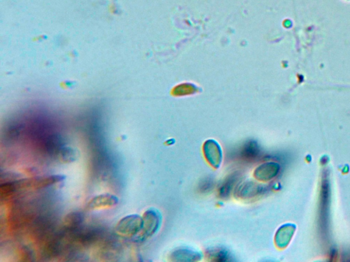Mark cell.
<instances>
[{
  "instance_id": "6da1fadb",
  "label": "cell",
  "mask_w": 350,
  "mask_h": 262,
  "mask_svg": "<svg viewBox=\"0 0 350 262\" xmlns=\"http://www.w3.org/2000/svg\"><path fill=\"white\" fill-rule=\"evenodd\" d=\"M143 220L138 214H130L122 218L115 227V232L121 236L134 238L142 230Z\"/></svg>"
},
{
  "instance_id": "277c9868",
  "label": "cell",
  "mask_w": 350,
  "mask_h": 262,
  "mask_svg": "<svg viewBox=\"0 0 350 262\" xmlns=\"http://www.w3.org/2000/svg\"><path fill=\"white\" fill-rule=\"evenodd\" d=\"M119 203V199L110 193H103L91 199L86 205L89 210H98L113 207Z\"/></svg>"
},
{
  "instance_id": "30bf717a",
  "label": "cell",
  "mask_w": 350,
  "mask_h": 262,
  "mask_svg": "<svg viewBox=\"0 0 350 262\" xmlns=\"http://www.w3.org/2000/svg\"><path fill=\"white\" fill-rule=\"evenodd\" d=\"M58 157L63 163H73L77 159V152L71 147L63 146L57 154Z\"/></svg>"
},
{
  "instance_id": "3957f363",
  "label": "cell",
  "mask_w": 350,
  "mask_h": 262,
  "mask_svg": "<svg viewBox=\"0 0 350 262\" xmlns=\"http://www.w3.org/2000/svg\"><path fill=\"white\" fill-rule=\"evenodd\" d=\"M64 175H53L48 176L35 177L32 178L16 181L17 189H43L52 184H56L64 180Z\"/></svg>"
},
{
  "instance_id": "9c48e42d",
  "label": "cell",
  "mask_w": 350,
  "mask_h": 262,
  "mask_svg": "<svg viewBox=\"0 0 350 262\" xmlns=\"http://www.w3.org/2000/svg\"><path fill=\"white\" fill-rule=\"evenodd\" d=\"M84 219V216L82 212H70L64 219L65 228L68 230H75L83 223Z\"/></svg>"
},
{
  "instance_id": "8992f818",
  "label": "cell",
  "mask_w": 350,
  "mask_h": 262,
  "mask_svg": "<svg viewBox=\"0 0 350 262\" xmlns=\"http://www.w3.org/2000/svg\"><path fill=\"white\" fill-rule=\"evenodd\" d=\"M240 176L239 173H233L226 177L220 189L219 193L221 198H226L229 196L234 186L236 185L237 181L240 179Z\"/></svg>"
},
{
  "instance_id": "8fae6325",
  "label": "cell",
  "mask_w": 350,
  "mask_h": 262,
  "mask_svg": "<svg viewBox=\"0 0 350 262\" xmlns=\"http://www.w3.org/2000/svg\"><path fill=\"white\" fill-rule=\"evenodd\" d=\"M213 186V180L211 179H205L200 185V192H209Z\"/></svg>"
},
{
  "instance_id": "ba28073f",
  "label": "cell",
  "mask_w": 350,
  "mask_h": 262,
  "mask_svg": "<svg viewBox=\"0 0 350 262\" xmlns=\"http://www.w3.org/2000/svg\"><path fill=\"white\" fill-rule=\"evenodd\" d=\"M207 256L210 260L215 262L231 261V256L226 249L223 248H212L207 251Z\"/></svg>"
},
{
  "instance_id": "52a82bcc",
  "label": "cell",
  "mask_w": 350,
  "mask_h": 262,
  "mask_svg": "<svg viewBox=\"0 0 350 262\" xmlns=\"http://www.w3.org/2000/svg\"><path fill=\"white\" fill-rule=\"evenodd\" d=\"M262 186L253 182H249L243 184L239 189V195L243 198H254L261 193Z\"/></svg>"
},
{
  "instance_id": "7a4b0ae2",
  "label": "cell",
  "mask_w": 350,
  "mask_h": 262,
  "mask_svg": "<svg viewBox=\"0 0 350 262\" xmlns=\"http://www.w3.org/2000/svg\"><path fill=\"white\" fill-rule=\"evenodd\" d=\"M142 220H143V224H142L141 231L136 236L133 238V240L135 242L145 240L154 235L159 226V215L156 211L153 209L146 211L142 217Z\"/></svg>"
},
{
  "instance_id": "5b68a950",
  "label": "cell",
  "mask_w": 350,
  "mask_h": 262,
  "mask_svg": "<svg viewBox=\"0 0 350 262\" xmlns=\"http://www.w3.org/2000/svg\"><path fill=\"white\" fill-rule=\"evenodd\" d=\"M260 152L261 150L258 144L255 142H250L241 149L240 156L246 161H253L259 156Z\"/></svg>"
}]
</instances>
